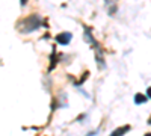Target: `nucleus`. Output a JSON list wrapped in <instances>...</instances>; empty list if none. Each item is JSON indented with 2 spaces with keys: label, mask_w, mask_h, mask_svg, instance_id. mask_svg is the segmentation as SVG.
<instances>
[{
  "label": "nucleus",
  "mask_w": 151,
  "mask_h": 136,
  "mask_svg": "<svg viewBox=\"0 0 151 136\" xmlns=\"http://www.w3.org/2000/svg\"><path fill=\"white\" fill-rule=\"evenodd\" d=\"M27 2H29V0H20V3H21V5H23V6H24V5H26V3H27Z\"/></svg>",
  "instance_id": "obj_9"
},
{
  "label": "nucleus",
  "mask_w": 151,
  "mask_h": 136,
  "mask_svg": "<svg viewBox=\"0 0 151 136\" xmlns=\"http://www.w3.org/2000/svg\"><path fill=\"white\" fill-rule=\"evenodd\" d=\"M145 101H147V95H144V94H136L134 95V103L136 104H142Z\"/></svg>",
  "instance_id": "obj_5"
},
{
  "label": "nucleus",
  "mask_w": 151,
  "mask_h": 136,
  "mask_svg": "<svg viewBox=\"0 0 151 136\" xmlns=\"http://www.w3.org/2000/svg\"><path fill=\"white\" fill-rule=\"evenodd\" d=\"M147 95L151 98V86H150V88H148V91H147Z\"/></svg>",
  "instance_id": "obj_8"
},
{
  "label": "nucleus",
  "mask_w": 151,
  "mask_h": 136,
  "mask_svg": "<svg viewBox=\"0 0 151 136\" xmlns=\"http://www.w3.org/2000/svg\"><path fill=\"white\" fill-rule=\"evenodd\" d=\"M71 38H73V35H71L70 32H62V33L56 35V41H58L60 45H67V44H70Z\"/></svg>",
  "instance_id": "obj_2"
},
{
  "label": "nucleus",
  "mask_w": 151,
  "mask_h": 136,
  "mask_svg": "<svg viewBox=\"0 0 151 136\" xmlns=\"http://www.w3.org/2000/svg\"><path fill=\"white\" fill-rule=\"evenodd\" d=\"M116 2H118V0H106V5L109 6L110 14H115V11H116Z\"/></svg>",
  "instance_id": "obj_4"
},
{
  "label": "nucleus",
  "mask_w": 151,
  "mask_h": 136,
  "mask_svg": "<svg viewBox=\"0 0 151 136\" xmlns=\"http://www.w3.org/2000/svg\"><path fill=\"white\" fill-rule=\"evenodd\" d=\"M85 36H86V41L88 42H94V38L91 35V29L89 27H85Z\"/></svg>",
  "instance_id": "obj_6"
},
{
  "label": "nucleus",
  "mask_w": 151,
  "mask_h": 136,
  "mask_svg": "<svg viewBox=\"0 0 151 136\" xmlns=\"http://www.w3.org/2000/svg\"><path fill=\"white\" fill-rule=\"evenodd\" d=\"M130 130V126H122V127H118L115 132H113L110 136H122V135H125Z\"/></svg>",
  "instance_id": "obj_3"
},
{
  "label": "nucleus",
  "mask_w": 151,
  "mask_h": 136,
  "mask_svg": "<svg viewBox=\"0 0 151 136\" xmlns=\"http://www.w3.org/2000/svg\"><path fill=\"white\" fill-rule=\"evenodd\" d=\"M41 26H44V21L41 20L40 15H36V14H32L26 18H23L20 20L18 23V30L21 33H30V32H35L38 30Z\"/></svg>",
  "instance_id": "obj_1"
},
{
  "label": "nucleus",
  "mask_w": 151,
  "mask_h": 136,
  "mask_svg": "<svg viewBox=\"0 0 151 136\" xmlns=\"http://www.w3.org/2000/svg\"><path fill=\"white\" fill-rule=\"evenodd\" d=\"M95 47H97V50L100 52V45H98V44H95ZM98 60H100V62H101V53L98 55ZM101 64H103V62H101Z\"/></svg>",
  "instance_id": "obj_7"
},
{
  "label": "nucleus",
  "mask_w": 151,
  "mask_h": 136,
  "mask_svg": "<svg viewBox=\"0 0 151 136\" xmlns=\"http://www.w3.org/2000/svg\"><path fill=\"white\" fill-rule=\"evenodd\" d=\"M145 136H151V133H147V135H145Z\"/></svg>",
  "instance_id": "obj_10"
}]
</instances>
